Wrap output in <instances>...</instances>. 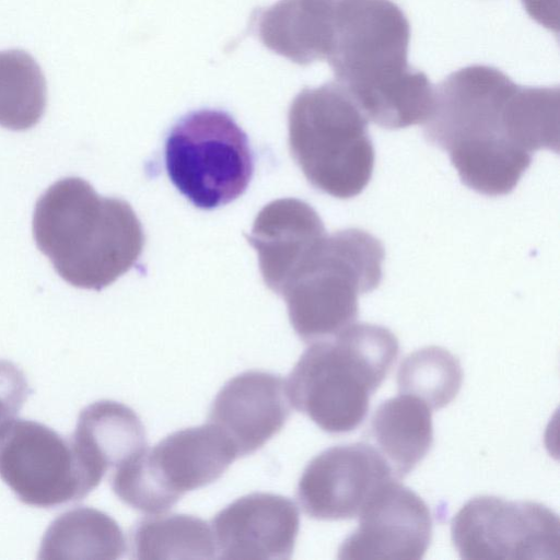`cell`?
<instances>
[{"label": "cell", "mask_w": 560, "mask_h": 560, "mask_svg": "<svg viewBox=\"0 0 560 560\" xmlns=\"http://www.w3.org/2000/svg\"><path fill=\"white\" fill-rule=\"evenodd\" d=\"M423 124L424 138L448 153L462 184L499 197L514 190L534 152L553 147L558 116L548 88L518 85L495 67L471 65L434 88Z\"/></svg>", "instance_id": "obj_1"}, {"label": "cell", "mask_w": 560, "mask_h": 560, "mask_svg": "<svg viewBox=\"0 0 560 560\" xmlns=\"http://www.w3.org/2000/svg\"><path fill=\"white\" fill-rule=\"evenodd\" d=\"M410 24L392 0H338L327 62L368 120L389 130L422 124L434 86L408 63Z\"/></svg>", "instance_id": "obj_2"}, {"label": "cell", "mask_w": 560, "mask_h": 560, "mask_svg": "<svg viewBox=\"0 0 560 560\" xmlns=\"http://www.w3.org/2000/svg\"><path fill=\"white\" fill-rule=\"evenodd\" d=\"M33 237L67 283L101 291L129 271L142 254L144 234L131 206L98 195L80 177H65L38 198Z\"/></svg>", "instance_id": "obj_3"}, {"label": "cell", "mask_w": 560, "mask_h": 560, "mask_svg": "<svg viewBox=\"0 0 560 560\" xmlns=\"http://www.w3.org/2000/svg\"><path fill=\"white\" fill-rule=\"evenodd\" d=\"M398 353L388 328L352 324L303 352L285 382L290 404L326 433L351 432L365 419L370 397Z\"/></svg>", "instance_id": "obj_4"}, {"label": "cell", "mask_w": 560, "mask_h": 560, "mask_svg": "<svg viewBox=\"0 0 560 560\" xmlns=\"http://www.w3.org/2000/svg\"><path fill=\"white\" fill-rule=\"evenodd\" d=\"M384 257L381 241L364 230L350 228L327 234L280 294L299 338L311 345L354 324L358 298L380 285Z\"/></svg>", "instance_id": "obj_5"}, {"label": "cell", "mask_w": 560, "mask_h": 560, "mask_svg": "<svg viewBox=\"0 0 560 560\" xmlns=\"http://www.w3.org/2000/svg\"><path fill=\"white\" fill-rule=\"evenodd\" d=\"M289 147L307 182L338 199L369 185L375 151L369 120L336 81L304 88L288 113Z\"/></svg>", "instance_id": "obj_6"}, {"label": "cell", "mask_w": 560, "mask_h": 560, "mask_svg": "<svg viewBox=\"0 0 560 560\" xmlns=\"http://www.w3.org/2000/svg\"><path fill=\"white\" fill-rule=\"evenodd\" d=\"M164 158L173 185L205 210L237 199L254 173L247 135L221 109L203 108L182 117L166 137Z\"/></svg>", "instance_id": "obj_7"}, {"label": "cell", "mask_w": 560, "mask_h": 560, "mask_svg": "<svg viewBox=\"0 0 560 560\" xmlns=\"http://www.w3.org/2000/svg\"><path fill=\"white\" fill-rule=\"evenodd\" d=\"M237 458L212 423L175 431L113 470L110 487L132 509L166 512L186 493L218 480Z\"/></svg>", "instance_id": "obj_8"}, {"label": "cell", "mask_w": 560, "mask_h": 560, "mask_svg": "<svg viewBox=\"0 0 560 560\" xmlns=\"http://www.w3.org/2000/svg\"><path fill=\"white\" fill-rule=\"evenodd\" d=\"M104 475L72 438L37 421L15 419L0 439V478L24 504L52 509L80 501Z\"/></svg>", "instance_id": "obj_9"}, {"label": "cell", "mask_w": 560, "mask_h": 560, "mask_svg": "<svg viewBox=\"0 0 560 560\" xmlns=\"http://www.w3.org/2000/svg\"><path fill=\"white\" fill-rule=\"evenodd\" d=\"M451 537L466 560L560 558L559 516L538 502L475 497L452 518Z\"/></svg>", "instance_id": "obj_10"}, {"label": "cell", "mask_w": 560, "mask_h": 560, "mask_svg": "<svg viewBox=\"0 0 560 560\" xmlns=\"http://www.w3.org/2000/svg\"><path fill=\"white\" fill-rule=\"evenodd\" d=\"M392 479L387 462L369 443L336 445L308 462L299 479L296 498L312 518L350 520Z\"/></svg>", "instance_id": "obj_11"}, {"label": "cell", "mask_w": 560, "mask_h": 560, "mask_svg": "<svg viewBox=\"0 0 560 560\" xmlns=\"http://www.w3.org/2000/svg\"><path fill=\"white\" fill-rule=\"evenodd\" d=\"M432 526L427 503L398 480H388L362 508L358 528L340 545L338 559H422Z\"/></svg>", "instance_id": "obj_12"}, {"label": "cell", "mask_w": 560, "mask_h": 560, "mask_svg": "<svg viewBox=\"0 0 560 560\" xmlns=\"http://www.w3.org/2000/svg\"><path fill=\"white\" fill-rule=\"evenodd\" d=\"M219 559H290L300 529L296 504L254 492L226 505L211 521Z\"/></svg>", "instance_id": "obj_13"}, {"label": "cell", "mask_w": 560, "mask_h": 560, "mask_svg": "<svg viewBox=\"0 0 560 560\" xmlns=\"http://www.w3.org/2000/svg\"><path fill=\"white\" fill-rule=\"evenodd\" d=\"M290 413L285 381L275 373L250 370L223 385L212 401L208 422L226 436L238 458L267 443Z\"/></svg>", "instance_id": "obj_14"}, {"label": "cell", "mask_w": 560, "mask_h": 560, "mask_svg": "<svg viewBox=\"0 0 560 560\" xmlns=\"http://www.w3.org/2000/svg\"><path fill=\"white\" fill-rule=\"evenodd\" d=\"M326 235L318 213L296 198H282L266 205L257 214L250 234H245L258 254L264 282L278 295Z\"/></svg>", "instance_id": "obj_15"}, {"label": "cell", "mask_w": 560, "mask_h": 560, "mask_svg": "<svg viewBox=\"0 0 560 560\" xmlns=\"http://www.w3.org/2000/svg\"><path fill=\"white\" fill-rule=\"evenodd\" d=\"M338 0H280L256 10L252 28L261 44L292 62L327 58Z\"/></svg>", "instance_id": "obj_16"}, {"label": "cell", "mask_w": 560, "mask_h": 560, "mask_svg": "<svg viewBox=\"0 0 560 560\" xmlns=\"http://www.w3.org/2000/svg\"><path fill=\"white\" fill-rule=\"evenodd\" d=\"M431 412L424 401L406 394L382 401L373 412L364 442L387 462L396 480L404 479L431 450Z\"/></svg>", "instance_id": "obj_17"}, {"label": "cell", "mask_w": 560, "mask_h": 560, "mask_svg": "<svg viewBox=\"0 0 560 560\" xmlns=\"http://www.w3.org/2000/svg\"><path fill=\"white\" fill-rule=\"evenodd\" d=\"M72 439L105 474L148 447L138 415L114 400H98L86 406L79 415Z\"/></svg>", "instance_id": "obj_18"}, {"label": "cell", "mask_w": 560, "mask_h": 560, "mask_svg": "<svg viewBox=\"0 0 560 560\" xmlns=\"http://www.w3.org/2000/svg\"><path fill=\"white\" fill-rule=\"evenodd\" d=\"M126 539L118 523L90 506L71 509L46 529L38 559H109L124 556Z\"/></svg>", "instance_id": "obj_19"}, {"label": "cell", "mask_w": 560, "mask_h": 560, "mask_svg": "<svg viewBox=\"0 0 560 560\" xmlns=\"http://www.w3.org/2000/svg\"><path fill=\"white\" fill-rule=\"evenodd\" d=\"M132 559H213L217 548L211 525L187 514L140 520L130 532Z\"/></svg>", "instance_id": "obj_20"}, {"label": "cell", "mask_w": 560, "mask_h": 560, "mask_svg": "<svg viewBox=\"0 0 560 560\" xmlns=\"http://www.w3.org/2000/svg\"><path fill=\"white\" fill-rule=\"evenodd\" d=\"M47 104L45 75L25 50H0V127L23 131L42 119Z\"/></svg>", "instance_id": "obj_21"}, {"label": "cell", "mask_w": 560, "mask_h": 560, "mask_svg": "<svg viewBox=\"0 0 560 560\" xmlns=\"http://www.w3.org/2000/svg\"><path fill=\"white\" fill-rule=\"evenodd\" d=\"M463 370L457 357L448 350L430 346L408 354L399 364V394L417 397L431 410L447 406L458 394Z\"/></svg>", "instance_id": "obj_22"}, {"label": "cell", "mask_w": 560, "mask_h": 560, "mask_svg": "<svg viewBox=\"0 0 560 560\" xmlns=\"http://www.w3.org/2000/svg\"><path fill=\"white\" fill-rule=\"evenodd\" d=\"M30 394L27 380L11 361L0 360V439L15 420Z\"/></svg>", "instance_id": "obj_23"}, {"label": "cell", "mask_w": 560, "mask_h": 560, "mask_svg": "<svg viewBox=\"0 0 560 560\" xmlns=\"http://www.w3.org/2000/svg\"><path fill=\"white\" fill-rule=\"evenodd\" d=\"M527 14L541 26L558 33V0H521Z\"/></svg>", "instance_id": "obj_24"}]
</instances>
